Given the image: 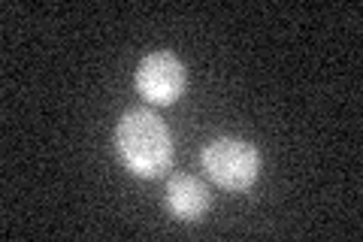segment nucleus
Instances as JSON below:
<instances>
[{
	"instance_id": "obj_1",
	"label": "nucleus",
	"mask_w": 363,
	"mask_h": 242,
	"mask_svg": "<svg viewBox=\"0 0 363 242\" xmlns=\"http://www.w3.org/2000/svg\"><path fill=\"white\" fill-rule=\"evenodd\" d=\"M112 145L124 170L136 179H161L173 167V140L152 109H128L112 131Z\"/></svg>"
},
{
	"instance_id": "obj_4",
	"label": "nucleus",
	"mask_w": 363,
	"mask_h": 242,
	"mask_svg": "<svg viewBox=\"0 0 363 242\" xmlns=\"http://www.w3.org/2000/svg\"><path fill=\"white\" fill-rule=\"evenodd\" d=\"M167 206L182 221H200L212 209V194L206 182L188 176V172H179V176L167 182Z\"/></svg>"
},
{
	"instance_id": "obj_3",
	"label": "nucleus",
	"mask_w": 363,
	"mask_h": 242,
	"mask_svg": "<svg viewBox=\"0 0 363 242\" xmlns=\"http://www.w3.org/2000/svg\"><path fill=\"white\" fill-rule=\"evenodd\" d=\"M133 85L149 106H173V103L185 94L188 70L176 52H152L136 64Z\"/></svg>"
},
{
	"instance_id": "obj_2",
	"label": "nucleus",
	"mask_w": 363,
	"mask_h": 242,
	"mask_svg": "<svg viewBox=\"0 0 363 242\" xmlns=\"http://www.w3.org/2000/svg\"><path fill=\"white\" fill-rule=\"evenodd\" d=\"M203 170L224 191H248L260 176V152L236 136H218L203 148Z\"/></svg>"
}]
</instances>
